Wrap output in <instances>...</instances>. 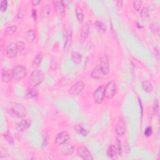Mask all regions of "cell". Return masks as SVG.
<instances>
[{
  "label": "cell",
  "instance_id": "8fae6325",
  "mask_svg": "<svg viewBox=\"0 0 160 160\" xmlns=\"http://www.w3.org/2000/svg\"><path fill=\"white\" fill-rule=\"evenodd\" d=\"M99 66L101 69L105 72V73L108 76L109 73L110 71V62H109V58L106 55H105L101 58Z\"/></svg>",
  "mask_w": 160,
  "mask_h": 160
},
{
  "label": "cell",
  "instance_id": "e575fe53",
  "mask_svg": "<svg viewBox=\"0 0 160 160\" xmlns=\"http://www.w3.org/2000/svg\"><path fill=\"white\" fill-rule=\"evenodd\" d=\"M8 7V1L6 0H3L0 3V10L1 11H5Z\"/></svg>",
  "mask_w": 160,
  "mask_h": 160
},
{
  "label": "cell",
  "instance_id": "6da1fadb",
  "mask_svg": "<svg viewBox=\"0 0 160 160\" xmlns=\"http://www.w3.org/2000/svg\"><path fill=\"white\" fill-rule=\"evenodd\" d=\"M7 112L10 116L15 118H23L27 114L26 109L22 104L14 102L10 103L7 108Z\"/></svg>",
  "mask_w": 160,
  "mask_h": 160
},
{
  "label": "cell",
  "instance_id": "1f68e13d",
  "mask_svg": "<svg viewBox=\"0 0 160 160\" xmlns=\"http://www.w3.org/2000/svg\"><path fill=\"white\" fill-rule=\"evenodd\" d=\"M115 147L116 148V150H117L118 156H121L122 153H123L122 147H121V141L119 140V139H118V138H116Z\"/></svg>",
  "mask_w": 160,
  "mask_h": 160
},
{
  "label": "cell",
  "instance_id": "4fadbf2b",
  "mask_svg": "<svg viewBox=\"0 0 160 160\" xmlns=\"http://www.w3.org/2000/svg\"><path fill=\"white\" fill-rule=\"evenodd\" d=\"M31 120L30 119H25L21 120L16 125V129L18 132H23L27 130L31 126Z\"/></svg>",
  "mask_w": 160,
  "mask_h": 160
},
{
  "label": "cell",
  "instance_id": "9c48e42d",
  "mask_svg": "<svg viewBox=\"0 0 160 160\" xmlns=\"http://www.w3.org/2000/svg\"><path fill=\"white\" fill-rule=\"evenodd\" d=\"M6 55L9 58H13L15 57L18 53V48L16 43H10L7 46L6 50Z\"/></svg>",
  "mask_w": 160,
  "mask_h": 160
},
{
  "label": "cell",
  "instance_id": "2e32d148",
  "mask_svg": "<svg viewBox=\"0 0 160 160\" xmlns=\"http://www.w3.org/2000/svg\"><path fill=\"white\" fill-rule=\"evenodd\" d=\"M13 79V70L4 68L1 73V81L3 83H8Z\"/></svg>",
  "mask_w": 160,
  "mask_h": 160
},
{
  "label": "cell",
  "instance_id": "ac0fdd59",
  "mask_svg": "<svg viewBox=\"0 0 160 160\" xmlns=\"http://www.w3.org/2000/svg\"><path fill=\"white\" fill-rule=\"evenodd\" d=\"M107 155L109 158H110L112 159H117L118 158V152L115 147V145L111 144L107 150Z\"/></svg>",
  "mask_w": 160,
  "mask_h": 160
},
{
  "label": "cell",
  "instance_id": "ba28073f",
  "mask_svg": "<svg viewBox=\"0 0 160 160\" xmlns=\"http://www.w3.org/2000/svg\"><path fill=\"white\" fill-rule=\"evenodd\" d=\"M77 153L78 156L81 158L83 159H93V158L91 156L89 150L86 147L81 146L79 147L77 149Z\"/></svg>",
  "mask_w": 160,
  "mask_h": 160
},
{
  "label": "cell",
  "instance_id": "836d02e7",
  "mask_svg": "<svg viewBox=\"0 0 160 160\" xmlns=\"http://www.w3.org/2000/svg\"><path fill=\"white\" fill-rule=\"evenodd\" d=\"M150 29L151 31L155 34L159 33V26L156 23H152L150 25Z\"/></svg>",
  "mask_w": 160,
  "mask_h": 160
},
{
  "label": "cell",
  "instance_id": "d4e9b609",
  "mask_svg": "<svg viewBox=\"0 0 160 160\" xmlns=\"http://www.w3.org/2000/svg\"><path fill=\"white\" fill-rule=\"evenodd\" d=\"M71 60L75 64H79L81 61L82 56L77 52H73L71 55Z\"/></svg>",
  "mask_w": 160,
  "mask_h": 160
},
{
  "label": "cell",
  "instance_id": "d590c367",
  "mask_svg": "<svg viewBox=\"0 0 160 160\" xmlns=\"http://www.w3.org/2000/svg\"><path fill=\"white\" fill-rule=\"evenodd\" d=\"M153 134V129L151 126H148L146 129H145L144 132V135L147 137H150Z\"/></svg>",
  "mask_w": 160,
  "mask_h": 160
},
{
  "label": "cell",
  "instance_id": "7c38bea8",
  "mask_svg": "<svg viewBox=\"0 0 160 160\" xmlns=\"http://www.w3.org/2000/svg\"><path fill=\"white\" fill-rule=\"evenodd\" d=\"M91 76L94 79H102L107 76V75L105 73V72L101 69L99 64L93 69L91 73Z\"/></svg>",
  "mask_w": 160,
  "mask_h": 160
},
{
  "label": "cell",
  "instance_id": "cb8c5ba5",
  "mask_svg": "<svg viewBox=\"0 0 160 160\" xmlns=\"http://www.w3.org/2000/svg\"><path fill=\"white\" fill-rule=\"evenodd\" d=\"M142 88L143 90L147 92V93H151L153 90V86L151 83L149 81V80H144L142 82Z\"/></svg>",
  "mask_w": 160,
  "mask_h": 160
},
{
  "label": "cell",
  "instance_id": "7bdbcfd3",
  "mask_svg": "<svg viewBox=\"0 0 160 160\" xmlns=\"http://www.w3.org/2000/svg\"><path fill=\"white\" fill-rule=\"evenodd\" d=\"M123 1H121V0H119V1H116V6H117V8L119 10H120L123 7Z\"/></svg>",
  "mask_w": 160,
  "mask_h": 160
},
{
  "label": "cell",
  "instance_id": "7402d4cb",
  "mask_svg": "<svg viewBox=\"0 0 160 160\" xmlns=\"http://www.w3.org/2000/svg\"><path fill=\"white\" fill-rule=\"evenodd\" d=\"M75 132L80 135H81L83 136H87L89 133L88 132V131L86 129L84 128L83 126L81 125H77L75 126Z\"/></svg>",
  "mask_w": 160,
  "mask_h": 160
},
{
  "label": "cell",
  "instance_id": "f35d334b",
  "mask_svg": "<svg viewBox=\"0 0 160 160\" xmlns=\"http://www.w3.org/2000/svg\"><path fill=\"white\" fill-rule=\"evenodd\" d=\"M50 67H51V68H52V70H56L57 68V67H58L57 62L56 61H52V63H51Z\"/></svg>",
  "mask_w": 160,
  "mask_h": 160
},
{
  "label": "cell",
  "instance_id": "60d3db41",
  "mask_svg": "<svg viewBox=\"0 0 160 160\" xmlns=\"http://www.w3.org/2000/svg\"><path fill=\"white\" fill-rule=\"evenodd\" d=\"M155 57L157 59V60H159V49L158 47L155 48Z\"/></svg>",
  "mask_w": 160,
  "mask_h": 160
},
{
  "label": "cell",
  "instance_id": "5b68a950",
  "mask_svg": "<svg viewBox=\"0 0 160 160\" xmlns=\"http://www.w3.org/2000/svg\"><path fill=\"white\" fill-rule=\"evenodd\" d=\"M117 91L116 84L113 81H110L105 86V97L108 99H111L115 96Z\"/></svg>",
  "mask_w": 160,
  "mask_h": 160
},
{
  "label": "cell",
  "instance_id": "ab89813d",
  "mask_svg": "<svg viewBox=\"0 0 160 160\" xmlns=\"http://www.w3.org/2000/svg\"><path fill=\"white\" fill-rule=\"evenodd\" d=\"M31 14H32V18L34 21H36V18H37V11H36V10L34 9L32 10Z\"/></svg>",
  "mask_w": 160,
  "mask_h": 160
},
{
  "label": "cell",
  "instance_id": "d6a6232c",
  "mask_svg": "<svg viewBox=\"0 0 160 160\" xmlns=\"http://www.w3.org/2000/svg\"><path fill=\"white\" fill-rule=\"evenodd\" d=\"M149 16V10L147 7H144V8L141 11V17L145 19Z\"/></svg>",
  "mask_w": 160,
  "mask_h": 160
},
{
  "label": "cell",
  "instance_id": "3957f363",
  "mask_svg": "<svg viewBox=\"0 0 160 160\" xmlns=\"http://www.w3.org/2000/svg\"><path fill=\"white\" fill-rule=\"evenodd\" d=\"M28 74L27 68L23 65H18L13 70V79L18 81L23 79Z\"/></svg>",
  "mask_w": 160,
  "mask_h": 160
},
{
  "label": "cell",
  "instance_id": "b9f144b4",
  "mask_svg": "<svg viewBox=\"0 0 160 160\" xmlns=\"http://www.w3.org/2000/svg\"><path fill=\"white\" fill-rule=\"evenodd\" d=\"M24 16V13H23V11L22 10H19L18 11V13L17 14V17L19 18V19H21Z\"/></svg>",
  "mask_w": 160,
  "mask_h": 160
},
{
  "label": "cell",
  "instance_id": "30bf717a",
  "mask_svg": "<svg viewBox=\"0 0 160 160\" xmlns=\"http://www.w3.org/2000/svg\"><path fill=\"white\" fill-rule=\"evenodd\" d=\"M70 140V135L67 132H62L58 134L55 138V142L58 145L64 144Z\"/></svg>",
  "mask_w": 160,
  "mask_h": 160
},
{
  "label": "cell",
  "instance_id": "f546056e",
  "mask_svg": "<svg viewBox=\"0 0 160 160\" xmlns=\"http://www.w3.org/2000/svg\"><path fill=\"white\" fill-rule=\"evenodd\" d=\"M16 46H17L18 52L20 54H21L24 52V50L25 49V43L23 41H18L16 42Z\"/></svg>",
  "mask_w": 160,
  "mask_h": 160
},
{
  "label": "cell",
  "instance_id": "ffe728a7",
  "mask_svg": "<svg viewBox=\"0 0 160 160\" xmlns=\"http://www.w3.org/2000/svg\"><path fill=\"white\" fill-rule=\"evenodd\" d=\"M38 94V91L37 89L36 88V87L31 86L27 90L25 97L27 99H31L37 96Z\"/></svg>",
  "mask_w": 160,
  "mask_h": 160
},
{
  "label": "cell",
  "instance_id": "44dd1931",
  "mask_svg": "<svg viewBox=\"0 0 160 160\" xmlns=\"http://www.w3.org/2000/svg\"><path fill=\"white\" fill-rule=\"evenodd\" d=\"M43 57H44V54H43V52H40L37 55H36L32 63L33 67L37 68L38 67H39V65L41 64L43 60Z\"/></svg>",
  "mask_w": 160,
  "mask_h": 160
},
{
  "label": "cell",
  "instance_id": "277c9868",
  "mask_svg": "<svg viewBox=\"0 0 160 160\" xmlns=\"http://www.w3.org/2000/svg\"><path fill=\"white\" fill-rule=\"evenodd\" d=\"M105 98V86L102 85L99 86L93 93V98L95 103L99 105L103 103Z\"/></svg>",
  "mask_w": 160,
  "mask_h": 160
},
{
  "label": "cell",
  "instance_id": "52a82bcc",
  "mask_svg": "<svg viewBox=\"0 0 160 160\" xmlns=\"http://www.w3.org/2000/svg\"><path fill=\"white\" fill-rule=\"evenodd\" d=\"M55 11L60 18H63L66 13V7L63 4V1H53Z\"/></svg>",
  "mask_w": 160,
  "mask_h": 160
},
{
  "label": "cell",
  "instance_id": "e0dca14e",
  "mask_svg": "<svg viewBox=\"0 0 160 160\" xmlns=\"http://www.w3.org/2000/svg\"><path fill=\"white\" fill-rule=\"evenodd\" d=\"M61 152L63 156H71L74 152V147L71 143H66L61 149Z\"/></svg>",
  "mask_w": 160,
  "mask_h": 160
},
{
  "label": "cell",
  "instance_id": "7a4b0ae2",
  "mask_svg": "<svg viewBox=\"0 0 160 160\" xmlns=\"http://www.w3.org/2000/svg\"><path fill=\"white\" fill-rule=\"evenodd\" d=\"M45 79V74L40 70H34L31 74L30 80L32 86L36 87L40 84Z\"/></svg>",
  "mask_w": 160,
  "mask_h": 160
},
{
  "label": "cell",
  "instance_id": "4316f807",
  "mask_svg": "<svg viewBox=\"0 0 160 160\" xmlns=\"http://www.w3.org/2000/svg\"><path fill=\"white\" fill-rule=\"evenodd\" d=\"M75 13H76V18L78 19V21H79V22H81V23L83 22V20H84V15L83 11V10H82V8H81V7L78 6L77 8H76Z\"/></svg>",
  "mask_w": 160,
  "mask_h": 160
},
{
  "label": "cell",
  "instance_id": "83f0119b",
  "mask_svg": "<svg viewBox=\"0 0 160 160\" xmlns=\"http://www.w3.org/2000/svg\"><path fill=\"white\" fill-rule=\"evenodd\" d=\"M17 29H18V27L16 25H13V26L7 27L5 29L4 34L6 36H11L17 31Z\"/></svg>",
  "mask_w": 160,
  "mask_h": 160
},
{
  "label": "cell",
  "instance_id": "74e56055",
  "mask_svg": "<svg viewBox=\"0 0 160 160\" xmlns=\"http://www.w3.org/2000/svg\"><path fill=\"white\" fill-rule=\"evenodd\" d=\"M4 138L7 141H8L9 143H13V138L10 135L5 134L4 135Z\"/></svg>",
  "mask_w": 160,
  "mask_h": 160
},
{
  "label": "cell",
  "instance_id": "d6986e66",
  "mask_svg": "<svg viewBox=\"0 0 160 160\" xmlns=\"http://www.w3.org/2000/svg\"><path fill=\"white\" fill-rule=\"evenodd\" d=\"M36 36V33L34 30H29L24 33V38L28 43H32Z\"/></svg>",
  "mask_w": 160,
  "mask_h": 160
},
{
  "label": "cell",
  "instance_id": "9a60e30c",
  "mask_svg": "<svg viewBox=\"0 0 160 160\" xmlns=\"http://www.w3.org/2000/svg\"><path fill=\"white\" fill-rule=\"evenodd\" d=\"M126 123L125 121L121 119L116 123V132L119 136H123L126 133Z\"/></svg>",
  "mask_w": 160,
  "mask_h": 160
},
{
  "label": "cell",
  "instance_id": "8d00e7d4",
  "mask_svg": "<svg viewBox=\"0 0 160 160\" xmlns=\"http://www.w3.org/2000/svg\"><path fill=\"white\" fill-rule=\"evenodd\" d=\"M141 4H142V1H134V3H133L134 8L137 11H139L140 10L141 7Z\"/></svg>",
  "mask_w": 160,
  "mask_h": 160
},
{
  "label": "cell",
  "instance_id": "603a6c76",
  "mask_svg": "<svg viewBox=\"0 0 160 160\" xmlns=\"http://www.w3.org/2000/svg\"><path fill=\"white\" fill-rule=\"evenodd\" d=\"M94 27L100 33H105L107 30L105 24L100 21H96L94 23Z\"/></svg>",
  "mask_w": 160,
  "mask_h": 160
},
{
  "label": "cell",
  "instance_id": "8992f818",
  "mask_svg": "<svg viewBox=\"0 0 160 160\" xmlns=\"http://www.w3.org/2000/svg\"><path fill=\"white\" fill-rule=\"evenodd\" d=\"M84 87V83L81 81V80H79V81H78L76 83H75L71 87L69 90V93L72 96H77L78 94H79L82 91Z\"/></svg>",
  "mask_w": 160,
  "mask_h": 160
},
{
  "label": "cell",
  "instance_id": "f1b7e54d",
  "mask_svg": "<svg viewBox=\"0 0 160 160\" xmlns=\"http://www.w3.org/2000/svg\"><path fill=\"white\" fill-rule=\"evenodd\" d=\"M66 38H65V41H64V49H68L71 45V31H68L66 34Z\"/></svg>",
  "mask_w": 160,
  "mask_h": 160
},
{
  "label": "cell",
  "instance_id": "ee69618b",
  "mask_svg": "<svg viewBox=\"0 0 160 160\" xmlns=\"http://www.w3.org/2000/svg\"><path fill=\"white\" fill-rule=\"evenodd\" d=\"M41 3V1L40 0H33V1H31V3L33 6H37L40 3Z\"/></svg>",
  "mask_w": 160,
  "mask_h": 160
},
{
  "label": "cell",
  "instance_id": "5bb4252c",
  "mask_svg": "<svg viewBox=\"0 0 160 160\" xmlns=\"http://www.w3.org/2000/svg\"><path fill=\"white\" fill-rule=\"evenodd\" d=\"M90 32V25L88 23H86L82 27L81 33H80L79 36V43H83L86 40L88 36V34Z\"/></svg>",
  "mask_w": 160,
  "mask_h": 160
},
{
  "label": "cell",
  "instance_id": "484cf974",
  "mask_svg": "<svg viewBox=\"0 0 160 160\" xmlns=\"http://www.w3.org/2000/svg\"><path fill=\"white\" fill-rule=\"evenodd\" d=\"M51 13V8L48 5H46L43 7L40 13V18L41 19H45L48 18Z\"/></svg>",
  "mask_w": 160,
  "mask_h": 160
},
{
  "label": "cell",
  "instance_id": "4dcf8cb0",
  "mask_svg": "<svg viewBox=\"0 0 160 160\" xmlns=\"http://www.w3.org/2000/svg\"><path fill=\"white\" fill-rule=\"evenodd\" d=\"M158 112H159V102L158 99H155L153 103V115L156 116L158 114Z\"/></svg>",
  "mask_w": 160,
  "mask_h": 160
}]
</instances>
